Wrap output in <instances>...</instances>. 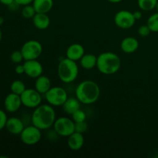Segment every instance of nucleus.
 Listing matches in <instances>:
<instances>
[{
  "mask_svg": "<svg viewBox=\"0 0 158 158\" xmlns=\"http://www.w3.org/2000/svg\"><path fill=\"white\" fill-rule=\"evenodd\" d=\"M32 123L41 131L53 127L56 120V111L50 104H40L34 109L31 117Z\"/></svg>",
  "mask_w": 158,
  "mask_h": 158,
  "instance_id": "obj_1",
  "label": "nucleus"
},
{
  "mask_svg": "<svg viewBox=\"0 0 158 158\" xmlns=\"http://www.w3.org/2000/svg\"><path fill=\"white\" fill-rule=\"evenodd\" d=\"M76 97L83 104L89 105L96 103L100 96L99 85L93 80H84L81 82L75 91Z\"/></svg>",
  "mask_w": 158,
  "mask_h": 158,
  "instance_id": "obj_2",
  "label": "nucleus"
},
{
  "mask_svg": "<svg viewBox=\"0 0 158 158\" xmlns=\"http://www.w3.org/2000/svg\"><path fill=\"white\" fill-rule=\"evenodd\" d=\"M121 66V60L118 55L113 52H104L97 56V68L104 75L117 73Z\"/></svg>",
  "mask_w": 158,
  "mask_h": 158,
  "instance_id": "obj_3",
  "label": "nucleus"
},
{
  "mask_svg": "<svg viewBox=\"0 0 158 158\" xmlns=\"http://www.w3.org/2000/svg\"><path fill=\"white\" fill-rule=\"evenodd\" d=\"M57 73L63 83H73L77 80L79 75V67L77 62L67 57L61 60L57 68Z\"/></svg>",
  "mask_w": 158,
  "mask_h": 158,
  "instance_id": "obj_4",
  "label": "nucleus"
},
{
  "mask_svg": "<svg viewBox=\"0 0 158 158\" xmlns=\"http://www.w3.org/2000/svg\"><path fill=\"white\" fill-rule=\"evenodd\" d=\"M45 98L49 104L52 106H63L68 98L66 89L60 86L51 87L45 94Z\"/></svg>",
  "mask_w": 158,
  "mask_h": 158,
  "instance_id": "obj_5",
  "label": "nucleus"
},
{
  "mask_svg": "<svg viewBox=\"0 0 158 158\" xmlns=\"http://www.w3.org/2000/svg\"><path fill=\"white\" fill-rule=\"evenodd\" d=\"M54 131L57 135L63 137H68L75 132V122L73 119L66 117H59L56 119L53 124Z\"/></svg>",
  "mask_w": 158,
  "mask_h": 158,
  "instance_id": "obj_6",
  "label": "nucleus"
},
{
  "mask_svg": "<svg viewBox=\"0 0 158 158\" xmlns=\"http://www.w3.org/2000/svg\"><path fill=\"white\" fill-rule=\"evenodd\" d=\"M24 60H37L43 53V46L37 40H29L21 48Z\"/></svg>",
  "mask_w": 158,
  "mask_h": 158,
  "instance_id": "obj_7",
  "label": "nucleus"
},
{
  "mask_svg": "<svg viewBox=\"0 0 158 158\" xmlns=\"http://www.w3.org/2000/svg\"><path fill=\"white\" fill-rule=\"evenodd\" d=\"M41 130L33 124L25 127L20 134V139L23 143L29 146L35 145L40 141L42 138Z\"/></svg>",
  "mask_w": 158,
  "mask_h": 158,
  "instance_id": "obj_8",
  "label": "nucleus"
},
{
  "mask_svg": "<svg viewBox=\"0 0 158 158\" xmlns=\"http://www.w3.org/2000/svg\"><path fill=\"white\" fill-rule=\"evenodd\" d=\"M20 97L23 106L28 108L35 109L42 103V94L35 89H26Z\"/></svg>",
  "mask_w": 158,
  "mask_h": 158,
  "instance_id": "obj_9",
  "label": "nucleus"
},
{
  "mask_svg": "<svg viewBox=\"0 0 158 158\" xmlns=\"http://www.w3.org/2000/svg\"><path fill=\"white\" fill-rule=\"evenodd\" d=\"M135 18L133 12L127 10H120L114 16V23L116 26L123 29H131L135 24Z\"/></svg>",
  "mask_w": 158,
  "mask_h": 158,
  "instance_id": "obj_10",
  "label": "nucleus"
},
{
  "mask_svg": "<svg viewBox=\"0 0 158 158\" xmlns=\"http://www.w3.org/2000/svg\"><path fill=\"white\" fill-rule=\"evenodd\" d=\"M25 74L30 78L36 79L40 76L43 75V65L37 60H25L24 63Z\"/></svg>",
  "mask_w": 158,
  "mask_h": 158,
  "instance_id": "obj_11",
  "label": "nucleus"
},
{
  "mask_svg": "<svg viewBox=\"0 0 158 158\" xmlns=\"http://www.w3.org/2000/svg\"><path fill=\"white\" fill-rule=\"evenodd\" d=\"M23 105L21 97L14 93L8 94L4 101V106L6 111L9 113H15L19 110Z\"/></svg>",
  "mask_w": 158,
  "mask_h": 158,
  "instance_id": "obj_12",
  "label": "nucleus"
},
{
  "mask_svg": "<svg viewBox=\"0 0 158 158\" xmlns=\"http://www.w3.org/2000/svg\"><path fill=\"white\" fill-rule=\"evenodd\" d=\"M85 54L84 47L79 43H73L70 45L66 49V56L67 58L73 61H80V59Z\"/></svg>",
  "mask_w": 158,
  "mask_h": 158,
  "instance_id": "obj_13",
  "label": "nucleus"
},
{
  "mask_svg": "<svg viewBox=\"0 0 158 158\" xmlns=\"http://www.w3.org/2000/svg\"><path fill=\"white\" fill-rule=\"evenodd\" d=\"M6 128L10 134L14 135H20L25 128V126L23 120L18 117H10L8 118Z\"/></svg>",
  "mask_w": 158,
  "mask_h": 158,
  "instance_id": "obj_14",
  "label": "nucleus"
},
{
  "mask_svg": "<svg viewBox=\"0 0 158 158\" xmlns=\"http://www.w3.org/2000/svg\"><path fill=\"white\" fill-rule=\"evenodd\" d=\"M67 144L72 151H79L84 144V137L83 134L75 131L68 137Z\"/></svg>",
  "mask_w": 158,
  "mask_h": 158,
  "instance_id": "obj_15",
  "label": "nucleus"
},
{
  "mask_svg": "<svg viewBox=\"0 0 158 158\" xmlns=\"http://www.w3.org/2000/svg\"><path fill=\"white\" fill-rule=\"evenodd\" d=\"M139 47V42L134 37H126L120 43V49L127 54L134 53Z\"/></svg>",
  "mask_w": 158,
  "mask_h": 158,
  "instance_id": "obj_16",
  "label": "nucleus"
},
{
  "mask_svg": "<svg viewBox=\"0 0 158 158\" xmlns=\"http://www.w3.org/2000/svg\"><path fill=\"white\" fill-rule=\"evenodd\" d=\"M34 26L40 30H45L50 25V19L47 13H36L32 18Z\"/></svg>",
  "mask_w": 158,
  "mask_h": 158,
  "instance_id": "obj_17",
  "label": "nucleus"
},
{
  "mask_svg": "<svg viewBox=\"0 0 158 158\" xmlns=\"http://www.w3.org/2000/svg\"><path fill=\"white\" fill-rule=\"evenodd\" d=\"M51 87H52L51 86V81L49 77H46V76L41 75L35 79V89L38 92H40L42 95L43 94L45 95Z\"/></svg>",
  "mask_w": 158,
  "mask_h": 158,
  "instance_id": "obj_18",
  "label": "nucleus"
},
{
  "mask_svg": "<svg viewBox=\"0 0 158 158\" xmlns=\"http://www.w3.org/2000/svg\"><path fill=\"white\" fill-rule=\"evenodd\" d=\"M32 6L36 13H48L53 7V0H33Z\"/></svg>",
  "mask_w": 158,
  "mask_h": 158,
  "instance_id": "obj_19",
  "label": "nucleus"
},
{
  "mask_svg": "<svg viewBox=\"0 0 158 158\" xmlns=\"http://www.w3.org/2000/svg\"><path fill=\"white\" fill-rule=\"evenodd\" d=\"M80 104L81 103L77 97H68L63 105V111L66 114L72 115L75 111L80 109Z\"/></svg>",
  "mask_w": 158,
  "mask_h": 158,
  "instance_id": "obj_20",
  "label": "nucleus"
},
{
  "mask_svg": "<svg viewBox=\"0 0 158 158\" xmlns=\"http://www.w3.org/2000/svg\"><path fill=\"white\" fill-rule=\"evenodd\" d=\"M80 65L85 69H92L97 67V56L92 53H85L80 60Z\"/></svg>",
  "mask_w": 158,
  "mask_h": 158,
  "instance_id": "obj_21",
  "label": "nucleus"
},
{
  "mask_svg": "<svg viewBox=\"0 0 158 158\" xmlns=\"http://www.w3.org/2000/svg\"><path fill=\"white\" fill-rule=\"evenodd\" d=\"M158 0H137V5L140 10L151 11L156 9Z\"/></svg>",
  "mask_w": 158,
  "mask_h": 158,
  "instance_id": "obj_22",
  "label": "nucleus"
},
{
  "mask_svg": "<svg viewBox=\"0 0 158 158\" xmlns=\"http://www.w3.org/2000/svg\"><path fill=\"white\" fill-rule=\"evenodd\" d=\"M11 91L18 95H21L23 92L26 89V85L21 80H15L11 84Z\"/></svg>",
  "mask_w": 158,
  "mask_h": 158,
  "instance_id": "obj_23",
  "label": "nucleus"
},
{
  "mask_svg": "<svg viewBox=\"0 0 158 158\" xmlns=\"http://www.w3.org/2000/svg\"><path fill=\"white\" fill-rule=\"evenodd\" d=\"M147 25L149 26L151 32H158V12L151 15L148 18Z\"/></svg>",
  "mask_w": 158,
  "mask_h": 158,
  "instance_id": "obj_24",
  "label": "nucleus"
},
{
  "mask_svg": "<svg viewBox=\"0 0 158 158\" xmlns=\"http://www.w3.org/2000/svg\"><path fill=\"white\" fill-rule=\"evenodd\" d=\"M35 14L36 12L32 5H26L22 9V15L26 19H32Z\"/></svg>",
  "mask_w": 158,
  "mask_h": 158,
  "instance_id": "obj_25",
  "label": "nucleus"
},
{
  "mask_svg": "<svg viewBox=\"0 0 158 158\" xmlns=\"http://www.w3.org/2000/svg\"><path fill=\"white\" fill-rule=\"evenodd\" d=\"M71 116H72L73 120L75 123L85 121L86 119V114H85V112L80 109L77 110V111H75V112H74Z\"/></svg>",
  "mask_w": 158,
  "mask_h": 158,
  "instance_id": "obj_26",
  "label": "nucleus"
},
{
  "mask_svg": "<svg viewBox=\"0 0 158 158\" xmlns=\"http://www.w3.org/2000/svg\"><path fill=\"white\" fill-rule=\"evenodd\" d=\"M10 58L11 60H12L14 63H19L24 60L21 50L14 51V52L11 54Z\"/></svg>",
  "mask_w": 158,
  "mask_h": 158,
  "instance_id": "obj_27",
  "label": "nucleus"
},
{
  "mask_svg": "<svg viewBox=\"0 0 158 158\" xmlns=\"http://www.w3.org/2000/svg\"><path fill=\"white\" fill-rule=\"evenodd\" d=\"M87 128H88V124L86 122V120L83 122L75 123V131H77V132L83 134V133H85L86 131H87Z\"/></svg>",
  "mask_w": 158,
  "mask_h": 158,
  "instance_id": "obj_28",
  "label": "nucleus"
},
{
  "mask_svg": "<svg viewBox=\"0 0 158 158\" xmlns=\"http://www.w3.org/2000/svg\"><path fill=\"white\" fill-rule=\"evenodd\" d=\"M137 32H138V35H140V36L146 37L150 35V33L151 32V30L150 29L149 26L148 25H143V26H140L138 28Z\"/></svg>",
  "mask_w": 158,
  "mask_h": 158,
  "instance_id": "obj_29",
  "label": "nucleus"
},
{
  "mask_svg": "<svg viewBox=\"0 0 158 158\" xmlns=\"http://www.w3.org/2000/svg\"><path fill=\"white\" fill-rule=\"evenodd\" d=\"M7 120L8 117L5 111H3L2 110H0V131L6 127Z\"/></svg>",
  "mask_w": 158,
  "mask_h": 158,
  "instance_id": "obj_30",
  "label": "nucleus"
},
{
  "mask_svg": "<svg viewBox=\"0 0 158 158\" xmlns=\"http://www.w3.org/2000/svg\"><path fill=\"white\" fill-rule=\"evenodd\" d=\"M15 71L18 75H22V74L25 73L24 65H17L15 68Z\"/></svg>",
  "mask_w": 158,
  "mask_h": 158,
  "instance_id": "obj_31",
  "label": "nucleus"
},
{
  "mask_svg": "<svg viewBox=\"0 0 158 158\" xmlns=\"http://www.w3.org/2000/svg\"><path fill=\"white\" fill-rule=\"evenodd\" d=\"M15 2L19 4V6H26V5H29L31 3L33 2V0H15Z\"/></svg>",
  "mask_w": 158,
  "mask_h": 158,
  "instance_id": "obj_32",
  "label": "nucleus"
},
{
  "mask_svg": "<svg viewBox=\"0 0 158 158\" xmlns=\"http://www.w3.org/2000/svg\"><path fill=\"white\" fill-rule=\"evenodd\" d=\"M133 14H134V18H135L136 20H139L142 18L141 11H140V10L135 11L134 12H133Z\"/></svg>",
  "mask_w": 158,
  "mask_h": 158,
  "instance_id": "obj_33",
  "label": "nucleus"
},
{
  "mask_svg": "<svg viewBox=\"0 0 158 158\" xmlns=\"http://www.w3.org/2000/svg\"><path fill=\"white\" fill-rule=\"evenodd\" d=\"M15 2V0H0V2L2 4L5 5V6H9V5H11L12 3H13Z\"/></svg>",
  "mask_w": 158,
  "mask_h": 158,
  "instance_id": "obj_34",
  "label": "nucleus"
},
{
  "mask_svg": "<svg viewBox=\"0 0 158 158\" xmlns=\"http://www.w3.org/2000/svg\"><path fill=\"white\" fill-rule=\"evenodd\" d=\"M107 1H109L111 3H118V2H120L122 0H107Z\"/></svg>",
  "mask_w": 158,
  "mask_h": 158,
  "instance_id": "obj_35",
  "label": "nucleus"
},
{
  "mask_svg": "<svg viewBox=\"0 0 158 158\" xmlns=\"http://www.w3.org/2000/svg\"><path fill=\"white\" fill-rule=\"evenodd\" d=\"M3 23H4V18L2 16H0V26L2 25Z\"/></svg>",
  "mask_w": 158,
  "mask_h": 158,
  "instance_id": "obj_36",
  "label": "nucleus"
},
{
  "mask_svg": "<svg viewBox=\"0 0 158 158\" xmlns=\"http://www.w3.org/2000/svg\"><path fill=\"white\" fill-rule=\"evenodd\" d=\"M2 30L1 29H0V41H1L2 40Z\"/></svg>",
  "mask_w": 158,
  "mask_h": 158,
  "instance_id": "obj_37",
  "label": "nucleus"
},
{
  "mask_svg": "<svg viewBox=\"0 0 158 158\" xmlns=\"http://www.w3.org/2000/svg\"><path fill=\"white\" fill-rule=\"evenodd\" d=\"M156 9H157V10L158 12V1H157V6H156Z\"/></svg>",
  "mask_w": 158,
  "mask_h": 158,
  "instance_id": "obj_38",
  "label": "nucleus"
}]
</instances>
